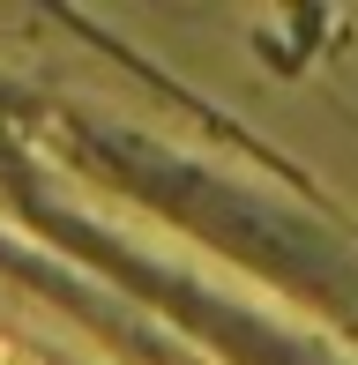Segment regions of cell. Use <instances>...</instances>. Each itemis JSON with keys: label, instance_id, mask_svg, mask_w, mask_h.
I'll use <instances>...</instances> for the list:
<instances>
[{"label": "cell", "instance_id": "obj_1", "mask_svg": "<svg viewBox=\"0 0 358 365\" xmlns=\"http://www.w3.org/2000/svg\"><path fill=\"white\" fill-rule=\"evenodd\" d=\"M0 365H30V358H23V351H15V343H0Z\"/></svg>", "mask_w": 358, "mask_h": 365}]
</instances>
